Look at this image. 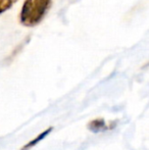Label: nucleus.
Returning <instances> with one entry per match:
<instances>
[{
  "instance_id": "1",
  "label": "nucleus",
  "mask_w": 149,
  "mask_h": 150,
  "mask_svg": "<svg viewBox=\"0 0 149 150\" xmlns=\"http://www.w3.org/2000/svg\"><path fill=\"white\" fill-rule=\"evenodd\" d=\"M51 6V0H25L20 22L25 27H35L41 23Z\"/></svg>"
},
{
  "instance_id": "2",
  "label": "nucleus",
  "mask_w": 149,
  "mask_h": 150,
  "mask_svg": "<svg viewBox=\"0 0 149 150\" xmlns=\"http://www.w3.org/2000/svg\"><path fill=\"white\" fill-rule=\"evenodd\" d=\"M87 128L89 131H91L92 133H102L104 131L109 130V127L105 124V120L103 119H95L91 122H88Z\"/></svg>"
},
{
  "instance_id": "3",
  "label": "nucleus",
  "mask_w": 149,
  "mask_h": 150,
  "mask_svg": "<svg viewBox=\"0 0 149 150\" xmlns=\"http://www.w3.org/2000/svg\"><path fill=\"white\" fill-rule=\"evenodd\" d=\"M52 130H53V128L52 127H50V128H48L47 130H45L44 132H42L41 134H39L38 136L36 137L35 139H33L32 141H30V142L28 143V144H26L25 146H23V148L20 149V150H29V149H31L32 147H34L35 145H37L38 143L40 142L41 140H43L44 138H45L46 136H47L48 134H49L50 132H52Z\"/></svg>"
},
{
  "instance_id": "4",
  "label": "nucleus",
  "mask_w": 149,
  "mask_h": 150,
  "mask_svg": "<svg viewBox=\"0 0 149 150\" xmlns=\"http://www.w3.org/2000/svg\"><path fill=\"white\" fill-rule=\"evenodd\" d=\"M16 1L18 0H0V14L12 7Z\"/></svg>"
}]
</instances>
